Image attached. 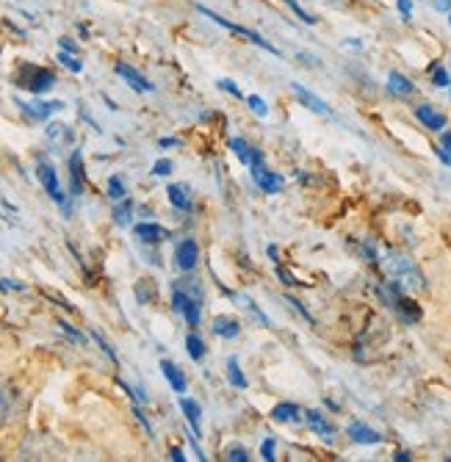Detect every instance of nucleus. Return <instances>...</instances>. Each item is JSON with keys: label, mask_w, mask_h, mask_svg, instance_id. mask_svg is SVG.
I'll return each mask as SVG.
<instances>
[{"label": "nucleus", "mask_w": 451, "mask_h": 462, "mask_svg": "<svg viewBox=\"0 0 451 462\" xmlns=\"http://www.w3.org/2000/svg\"><path fill=\"white\" fill-rule=\"evenodd\" d=\"M432 83L434 86H451V75H448V69L445 66H432Z\"/></svg>", "instance_id": "obj_29"}, {"label": "nucleus", "mask_w": 451, "mask_h": 462, "mask_svg": "<svg viewBox=\"0 0 451 462\" xmlns=\"http://www.w3.org/2000/svg\"><path fill=\"white\" fill-rule=\"evenodd\" d=\"M58 61H61V64H64L69 72H80V69H83V64H80V61H77L72 53H66V50H61V53H58Z\"/></svg>", "instance_id": "obj_30"}, {"label": "nucleus", "mask_w": 451, "mask_h": 462, "mask_svg": "<svg viewBox=\"0 0 451 462\" xmlns=\"http://www.w3.org/2000/svg\"><path fill=\"white\" fill-rule=\"evenodd\" d=\"M227 376H230V382H232L235 387H246V385H249V379L243 376V371H241V365H238V357H227Z\"/></svg>", "instance_id": "obj_23"}, {"label": "nucleus", "mask_w": 451, "mask_h": 462, "mask_svg": "<svg viewBox=\"0 0 451 462\" xmlns=\"http://www.w3.org/2000/svg\"><path fill=\"white\" fill-rule=\"evenodd\" d=\"M291 89H293V94L302 100V105H307L310 111H315V113H321V116H332V108H329L321 97H315L310 89H304L302 83H291Z\"/></svg>", "instance_id": "obj_8"}, {"label": "nucleus", "mask_w": 451, "mask_h": 462, "mask_svg": "<svg viewBox=\"0 0 451 462\" xmlns=\"http://www.w3.org/2000/svg\"><path fill=\"white\" fill-rule=\"evenodd\" d=\"M174 260H177V266H180L183 271H191V268L196 266V260H199V246H196V241H194V238L180 241L177 249H174Z\"/></svg>", "instance_id": "obj_6"}, {"label": "nucleus", "mask_w": 451, "mask_h": 462, "mask_svg": "<svg viewBox=\"0 0 451 462\" xmlns=\"http://www.w3.org/2000/svg\"><path fill=\"white\" fill-rule=\"evenodd\" d=\"M349 437L354 440V443H362V445H376V443H382V434L376 432V429H371V426H365V423H360V421H354V423H349Z\"/></svg>", "instance_id": "obj_12"}, {"label": "nucleus", "mask_w": 451, "mask_h": 462, "mask_svg": "<svg viewBox=\"0 0 451 462\" xmlns=\"http://www.w3.org/2000/svg\"><path fill=\"white\" fill-rule=\"evenodd\" d=\"M246 102H249V108L257 113V116H268V105L257 97V94H252V97H246Z\"/></svg>", "instance_id": "obj_32"}, {"label": "nucleus", "mask_w": 451, "mask_h": 462, "mask_svg": "<svg viewBox=\"0 0 451 462\" xmlns=\"http://www.w3.org/2000/svg\"><path fill=\"white\" fill-rule=\"evenodd\" d=\"M271 418H274V421H299L302 415H299V407H296V404L282 401V404H277V407L271 409Z\"/></svg>", "instance_id": "obj_22"}, {"label": "nucleus", "mask_w": 451, "mask_h": 462, "mask_svg": "<svg viewBox=\"0 0 451 462\" xmlns=\"http://www.w3.org/2000/svg\"><path fill=\"white\" fill-rule=\"evenodd\" d=\"M252 177L260 185V191H266V194H279V188H282V177L277 172H268L263 163L252 166Z\"/></svg>", "instance_id": "obj_9"}, {"label": "nucleus", "mask_w": 451, "mask_h": 462, "mask_svg": "<svg viewBox=\"0 0 451 462\" xmlns=\"http://www.w3.org/2000/svg\"><path fill=\"white\" fill-rule=\"evenodd\" d=\"M36 177H39V183L44 185V191L66 210V216H69V205H66V196L61 194V185H58V174H55V169L50 166V163H39V169H36Z\"/></svg>", "instance_id": "obj_4"}, {"label": "nucleus", "mask_w": 451, "mask_h": 462, "mask_svg": "<svg viewBox=\"0 0 451 462\" xmlns=\"http://www.w3.org/2000/svg\"><path fill=\"white\" fill-rule=\"evenodd\" d=\"M210 329H213V335H219V338H227V340H232V338H238V332H241V324H238L235 318H227V315H216V318H213V324H210Z\"/></svg>", "instance_id": "obj_16"}, {"label": "nucleus", "mask_w": 451, "mask_h": 462, "mask_svg": "<svg viewBox=\"0 0 451 462\" xmlns=\"http://www.w3.org/2000/svg\"><path fill=\"white\" fill-rule=\"evenodd\" d=\"M260 454H263V459H266V462H274V459H277V456H274V437H266V440H263Z\"/></svg>", "instance_id": "obj_33"}, {"label": "nucleus", "mask_w": 451, "mask_h": 462, "mask_svg": "<svg viewBox=\"0 0 451 462\" xmlns=\"http://www.w3.org/2000/svg\"><path fill=\"white\" fill-rule=\"evenodd\" d=\"M185 349H188V354H191V360H202L205 357V343H202V338L196 335V332H188L185 335Z\"/></svg>", "instance_id": "obj_25"}, {"label": "nucleus", "mask_w": 451, "mask_h": 462, "mask_svg": "<svg viewBox=\"0 0 451 462\" xmlns=\"http://www.w3.org/2000/svg\"><path fill=\"white\" fill-rule=\"evenodd\" d=\"M307 423L321 434V437H326V440H332V434H335V426L318 412V409H307Z\"/></svg>", "instance_id": "obj_21"}, {"label": "nucleus", "mask_w": 451, "mask_h": 462, "mask_svg": "<svg viewBox=\"0 0 451 462\" xmlns=\"http://www.w3.org/2000/svg\"><path fill=\"white\" fill-rule=\"evenodd\" d=\"M61 47L66 50V53H75L77 47H75V41H69V39H61Z\"/></svg>", "instance_id": "obj_49"}, {"label": "nucleus", "mask_w": 451, "mask_h": 462, "mask_svg": "<svg viewBox=\"0 0 451 462\" xmlns=\"http://www.w3.org/2000/svg\"><path fill=\"white\" fill-rule=\"evenodd\" d=\"M196 11H202L208 19H213V22H219L221 28H227V30H232V33H238V36H243V39H249L252 44H257V47H263V50H268V53H274V55H279V50L268 41V39H263L260 33H255V30H249V28H243V25H235V22H230V19H224L221 14H216V11H210V8H205V6H196Z\"/></svg>", "instance_id": "obj_2"}, {"label": "nucleus", "mask_w": 451, "mask_h": 462, "mask_svg": "<svg viewBox=\"0 0 451 462\" xmlns=\"http://www.w3.org/2000/svg\"><path fill=\"white\" fill-rule=\"evenodd\" d=\"M113 69H116V75H119V77H125V80H127L136 91H152V89H155V86H152V83H149L141 72H136V69H133L130 64H125V61H119Z\"/></svg>", "instance_id": "obj_10"}, {"label": "nucleus", "mask_w": 451, "mask_h": 462, "mask_svg": "<svg viewBox=\"0 0 451 462\" xmlns=\"http://www.w3.org/2000/svg\"><path fill=\"white\" fill-rule=\"evenodd\" d=\"M180 409L185 412V418H188V423H191V437H202V432H199V418H202V409H199V404L194 401V398H180Z\"/></svg>", "instance_id": "obj_18"}, {"label": "nucleus", "mask_w": 451, "mask_h": 462, "mask_svg": "<svg viewBox=\"0 0 451 462\" xmlns=\"http://www.w3.org/2000/svg\"><path fill=\"white\" fill-rule=\"evenodd\" d=\"M362 252H365V257H368V260H376V249H374V243H371V241L362 246Z\"/></svg>", "instance_id": "obj_44"}, {"label": "nucleus", "mask_w": 451, "mask_h": 462, "mask_svg": "<svg viewBox=\"0 0 451 462\" xmlns=\"http://www.w3.org/2000/svg\"><path fill=\"white\" fill-rule=\"evenodd\" d=\"M152 172H155L158 177H166V174L172 172V160H166V158H163V160H155V166H152Z\"/></svg>", "instance_id": "obj_36"}, {"label": "nucleus", "mask_w": 451, "mask_h": 462, "mask_svg": "<svg viewBox=\"0 0 451 462\" xmlns=\"http://www.w3.org/2000/svg\"><path fill=\"white\" fill-rule=\"evenodd\" d=\"M177 144H180L177 138H160V141H158V147H177Z\"/></svg>", "instance_id": "obj_50"}, {"label": "nucleus", "mask_w": 451, "mask_h": 462, "mask_svg": "<svg viewBox=\"0 0 451 462\" xmlns=\"http://www.w3.org/2000/svg\"><path fill=\"white\" fill-rule=\"evenodd\" d=\"M448 22H451V14H448Z\"/></svg>", "instance_id": "obj_52"}, {"label": "nucleus", "mask_w": 451, "mask_h": 462, "mask_svg": "<svg viewBox=\"0 0 451 462\" xmlns=\"http://www.w3.org/2000/svg\"><path fill=\"white\" fill-rule=\"evenodd\" d=\"M160 371H163V376L169 379L172 390L183 396V393H185V385H188V382H185V373H183V371H180L174 362H169V360H163V362H160Z\"/></svg>", "instance_id": "obj_17"}, {"label": "nucleus", "mask_w": 451, "mask_h": 462, "mask_svg": "<svg viewBox=\"0 0 451 462\" xmlns=\"http://www.w3.org/2000/svg\"><path fill=\"white\" fill-rule=\"evenodd\" d=\"M277 277H279V279H282V282H285V285H293V282H296V279H293V277H291V271H285V268H282V266H277Z\"/></svg>", "instance_id": "obj_42"}, {"label": "nucleus", "mask_w": 451, "mask_h": 462, "mask_svg": "<svg viewBox=\"0 0 451 462\" xmlns=\"http://www.w3.org/2000/svg\"><path fill=\"white\" fill-rule=\"evenodd\" d=\"M415 116H418L421 124H426L429 130H443V127H445V116H443L440 111H434L432 105H426V102L415 108Z\"/></svg>", "instance_id": "obj_14"}, {"label": "nucleus", "mask_w": 451, "mask_h": 462, "mask_svg": "<svg viewBox=\"0 0 451 462\" xmlns=\"http://www.w3.org/2000/svg\"><path fill=\"white\" fill-rule=\"evenodd\" d=\"M230 149L238 155V160H241V163H252V155H255V149H252V147H249L243 138H238V136H235V138H230Z\"/></svg>", "instance_id": "obj_24"}, {"label": "nucleus", "mask_w": 451, "mask_h": 462, "mask_svg": "<svg viewBox=\"0 0 451 462\" xmlns=\"http://www.w3.org/2000/svg\"><path fill=\"white\" fill-rule=\"evenodd\" d=\"M130 207H133V202H130V199H122V205H116V207H113V221H116L119 227L130 224Z\"/></svg>", "instance_id": "obj_26"}, {"label": "nucleus", "mask_w": 451, "mask_h": 462, "mask_svg": "<svg viewBox=\"0 0 451 462\" xmlns=\"http://www.w3.org/2000/svg\"><path fill=\"white\" fill-rule=\"evenodd\" d=\"M285 302H288V304H291V307H293V310H299V313H302V315H304V318H307V321H310V324H315V318H313V315H310V313H307V310H304V304H302V302H296V299H293V296H285Z\"/></svg>", "instance_id": "obj_37"}, {"label": "nucleus", "mask_w": 451, "mask_h": 462, "mask_svg": "<svg viewBox=\"0 0 451 462\" xmlns=\"http://www.w3.org/2000/svg\"><path fill=\"white\" fill-rule=\"evenodd\" d=\"M440 147H445V149L451 152V130H445V133H443V138H440Z\"/></svg>", "instance_id": "obj_48"}, {"label": "nucleus", "mask_w": 451, "mask_h": 462, "mask_svg": "<svg viewBox=\"0 0 451 462\" xmlns=\"http://www.w3.org/2000/svg\"><path fill=\"white\" fill-rule=\"evenodd\" d=\"M58 326H61V329H64V332H66V335H69V338H72V340H77V343H80V346H83V343H86V338H83V335H80V332H77V329H75V326H69V324H66V321H58Z\"/></svg>", "instance_id": "obj_35"}, {"label": "nucleus", "mask_w": 451, "mask_h": 462, "mask_svg": "<svg viewBox=\"0 0 451 462\" xmlns=\"http://www.w3.org/2000/svg\"><path fill=\"white\" fill-rule=\"evenodd\" d=\"M28 80H22L19 86H25V89H30L33 94H44L47 89H53V83H55V75L50 72V69H42V66H28Z\"/></svg>", "instance_id": "obj_5"}, {"label": "nucleus", "mask_w": 451, "mask_h": 462, "mask_svg": "<svg viewBox=\"0 0 451 462\" xmlns=\"http://www.w3.org/2000/svg\"><path fill=\"white\" fill-rule=\"evenodd\" d=\"M172 307H174L177 313H183L191 326H196L199 318H202V299H196V296H191L188 290H183V285H174V288H172Z\"/></svg>", "instance_id": "obj_3"}, {"label": "nucleus", "mask_w": 451, "mask_h": 462, "mask_svg": "<svg viewBox=\"0 0 451 462\" xmlns=\"http://www.w3.org/2000/svg\"><path fill=\"white\" fill-rule=\"evenodd\" d=\"M285 3H288V6L293 8V14H296L299 19H304L307 25H315V22H318V17H313V14H307V11H304V8H302V6L296 3V0H285Z\"/></svg>", "instance_id": "obj_31"}, {"label": "nucleus", "mask_w": 451, "mask_h": 462, "mask_svg": "<svg viewBox=\"0 0 451 462\" xmlns=\"http://www.w3.org/2000/svg\"><path fill=\"white\" fill-rule=\"evenodd\" d=\"M17 105H19L30 119H39V122H44L50 113H55V111L64 108L61 100H47V102H22V100H17Z\"/></svg>", "instance_id": "obj_7"}, {"label": "nucleus", "mask_w": 451, "mask_h": 462, "mask_svg": "<svg viewBox=\"0 0 451 462\" xmlns=\"http://www.w3.org/2000/svg\"><path fill=\"white\" fill-rule=\"evenodd\" d=\"M8 409H11V401H8V396L0 390V426H3L6 418H8Z\"/></svg>", "instance_id": "obj_38"}, {"label": "nucleus", "mask_w": 451, "mask_h": 462, "mask_svg": "<svg viewBox=\"0 0 451 462\" xmlns=\"http://www.w3.org/2000/svg\"><path fill=\"white\" fill-rule=\"evenodd\" d=\"M227 459H232V462H246V459H249V454H246V448L232 445V448H227Z\"/></svg>", "instance_id": "obj_34"}, {"label": "nucleus", "mask_w": 451, "mask_h": 462, "mask_svg": "<svg viewBox=\"0 0 451 462\" xmlns=\"http://www.w3.org/2000/svg\"><path fill=\"white\" fill-rule=\"evenodd\" d=\"M133 232H136L138 241H147V243H158V241L169 238V230L160 227V224H155V221H141V224L133 227Z\"/></svg>", "instance_id": "obj_11"}, {"label": "nucleus", "mask_w": 451, "mask_h": 462, "mask_svg": "<svg viewBox=\"0 0 451 462\" xmlns=\"http://www.w3.org/2000/svg\"><path fill=\"white\" fill-rule=\"evenodd\" d=\"M396 6H398V11H401V17L409 19V14H412V0H398Z\"/></svg>", "instance_id": "obj_41"}, {"label": "nucleus", "mask_w": 451, "mask_h": 462, "mask_svg": "<svg viewBox=\"0 0 451 462\" xmlns=\"http://www.w3.org/2000/svg\"><path fill=\"white\" fill-rule=\"evenodd\" d=\"M238 299H241V304H243V307L249 310V315H252V318H257V321H260L263 326H268V318L263 315V310H260V307H257V304H255V302H252L249 296H238Z\"/></svg>", "instance_id": "obj_28"}, {"label": "nucleus", "mask_w": 451, "mask_h": 462, "mask_svg": "<svg viewBox=\"0 0 451 462\" xmlns=\"http://www.w3.org/2000/svg\"><path fill=\"white\" fill-rule=\"evenodd\" d=\"M393 459H396V462H409L412 456H409V451H396V454H393Z\"/></svg>", "instance_id": "obj_47"}, {"label": "nucleus", "mask_w": 451, "mask_h": 462, "mask_svg": "<svg viewBox=\"0 0 451 462\" xmlns=\"http://www.w3.org/2000/svg\"><path fill=\"white\" fill-rule=\"evenodd\" d=\"M385 271L390 274V279H396L401 288L407 290H421L423 288V274L415 268V263L404 255H387L385 257Z\"/></svg>", "instance_id": "obj_1"}, {"label": "nucleus", "mask_w": 451, "mask_h": 462, "mask_svg": "<svg viewBox=\"0 0 451 462\" xmlns=\"http://www.w3.org/2000/svg\"><path fill=\"white\" fill-rule=\"evenodd\" d=\"M169 456H172L174 462H185V454H183L180 448H172V451H169Z\"/></svg>", "instance_id": "obj_46"}, {"label": "nucleus", "mask_w": 451, "mask_h": 462, "mask_svg": "<svg viewBox=\"0 0 451 462\" xmlns=\"http://www.w3.org/2000/svg\"><path fill=\"white\" fill-rule=\"evenodd\" d=\"M434 152H437V158H440L443 163H448V166H451V152H448L445 147H434Z\"/></svg>", "instance_id": "obj_43"}, {"label": "nucleus", "mask_w": 451, "mask_h": 462, "mask_svg": "<svg viewBox=\"0 0 451 462\" xmlns=\"http://www.w3.org/2000/svg\"><path fill=\"white\" fill-rule=\"evenodd\" d=\"M437 11H451V0H432Z\"/></svg>", "instance_id": "obj_45"}, {"label": "nucleus", "mask_w": 451, "mask_h": 462, "mask_svg": "<svg viewBox=\"0 0 451 462\" xmlns=\"http://www.w3.org/2000/svg\"><path fill=\"white\" fill-rule=\"evenodd\" d=\"M393 307H396V313L401 315L404 324H415V321H421V307H418L415 302H409L407 296H401V290L393 296Z\"/></svg>", "instance_id": "obj_13"}, {"label": "nucleus", "mask_w": 451, "mask_h": 462, "mask_svg": "<svg viewBox=\"0 0 451 462\" xmlns=\"http://www.w3.org/2000/svg\"><path fill=\"white\" fill-rule=\"evenodd\" d=\"M166 194H169V202H172L174 207H180V210L191 207V194H188V188H185L183 183H172V185L166 188Z\"/></svg>", "instance_id": "obj_20"}, {"label": "nucleus", "mask_w": 451, "mask_h": 462, "mask_svg": "<svg viewBox=\"0 0 451 462\" xmlns=\"http://www.w3.org/2000/svg\"><path fill=\"white\" fill-rule=\"evenodd\" d=\"M91 338H94V340H97V343H100V349H102V351H105V354H108V357H111V360H113V362H116V354H113V349H111V346H108V343H105V338H102V335H100V332H91Z\"/></svg>", "instance_id": "obj_39"}, {"label": "nucleus", "mask_w": 451, "mask_h": 462, "mask_svg": "<svg viewBox=\"0 0 451 462\" xmlns=\"http://www.w3.org/2000/svg\"><path fill=\"white\" fill-rule=\"evenodd\" d=\"M219 89H224V91H230V94H235V97H241V89L232 83V80H227V77H221L219 80Z\"/></svg>", "instance_id": "obj_40"}, {"label": "nucleus", "mask_w": 451, "mask_h": 462, "mask_svg": "<svg viewBox=\"0 0 451 462\" xmlns=\"http://www.w3.org/2000/svg\"><path fill=\"white\" fill-rule=\"evenodd\" d=\"M69 177H72V196H80L83 194V158H80V149L72 152L69 158Z\"/></svg>", "instance_id": "obj_15"}, {"label": "nucleus", "mask_w": 451, "mask_h": 462, "mask_svg": "<svg viewBox=\"0 0 451 462\" xmlns=\"http://www.w3.org/2000/svg\"><path fill=\"white\" fill-rule=\"evenodd\" d=\"M387 91H390V94H398V97H407V94L415 91V83H412L409 77H404L401 72H390V75H387Z\"/></svg>", "instance_id": "obj_19"}, {"label": "nucleus", "mask_w": 451, "mask_h": 462, "mask_svg": "<svg viewBox=\"0 0 451 462\" xmlns=\"http://www.w3.org/2000/svg\"><path fill=\"white\" fill-rule=\"evenodd\" d=\"M125 194H127V191H125V180H122L119 174H113V177L108 180V196H111V199H125Z\"/></svg>", "instance_id": "obj_27"}, {"label": "nucleus", "mask_w": 451, "mask_h": 462, "mask_svg": "<svg viewBox=\"0 0 451 462\" xmlns=\"http://www.w3.org/2000/svg\"><path fill=\"white\" fill-rule=\"evenodd\" d=\"M268 257H271V260H274V263H279V257H277V246H274V243H271V246H268Z\"/></svg>", "instance_id": "obj_51"}]
</instances>
